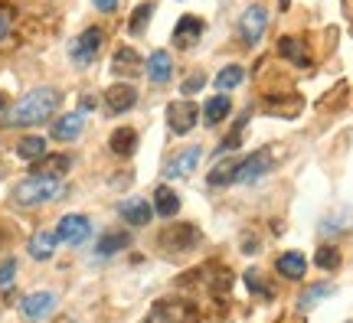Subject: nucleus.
<instances>
[{
  "label": "nucleus",
  "mask_w": 353,
  "mask_h": 323,
  "mask_svg": "<svg viewBox=\"0 0 353 323\" xmlns=\"http://www.w3.org/2000/svg\"><path fill=\"white\" fill-rule=\"evenodd\" d=\"M229 112H232V101H229L226 92H223V95H216V98H210L203 105V121L213 127V125H219L223 118H229Z\"/></svg>",
  "instance_id": "nucleus-22"
},
{
  "label": "nucleus",
  "mask_w": 353,
  "mask_h": 323,
  "mask_svg": "<svg viewBox=\"0 0 353 323\" xmlns=\"http://www.w3.org/2000/svg\"><path fill=\"white\" fill-rule=\"evenodd\" d=\"M59 88L52 85H39L33 92H26L23 98L13 105L10 112L3 114V125L7 127H33V125H43V121H50L52 112L59 108Z\"/></svg>",
  "instance_id": "nucleus-1"
},
{
  "label": "nucleus",
  "mask_w": 353,
  "mask_h": 323,
  "mask_svg": "<svg viewBox=\"0 0 353 323\" xmlns=\"http://www.w3.org/2000/svg\"><path fill=\"white\" fill-rule=\"evenodd\" d=\"M330 294H334V284L330 281H321V284H307L301 291V298H298V311H311V307H317L321 300H327Z\"/></svg>",
  "instance_id": "nucleus-20"
},
{
  "label": "nucleus",
  "mask_w": 353,
  "mask_h": 323,
  "mask_svg": "<svg viewBox=\"0 0 353 323\" xmlns=\"http://www.w3.org/2000/svg\"><path fill=\"white\" fill-rule=\"evenodd\" d=\"M118 216H121L128 225H138L141 229V225H148L154 219V206L144 196H131L118 206Z\"/></svg>",
  "instance_id": "nucleus-13"
},
{
  "label": "nucleus",
  "mask_w": 353,
  "mask_h": 323,
  "mask_svg": "<svg viewBox=\"0 0 353 323\" xmlns=\"http://www.w3.org/2000/svg\"><path fill=\"white\" fill-rule=\"evenodd\" d=\"M170 75H174V59H170L164 50L151 52V56H148V79L157 82V85H164Z\"/></svg>",
  "instance_id": "nucleus-16"
},
{
  "label": "nucleus",
  "mask_w": 353,
  "mask_h": 323,
  "mask_svg": "<svg viewBox=\"0 0 353 323\" xmlns=\"http://www.w3.org/2000/svg\"><path fill=\"white\" fill-rule=\"evenodd\" d=\"M347 229H353V209H341L334 212L330 219H324L321 222V236H341Z\"/></svg>",
  "instance_id": "nucleus-25"
},
{
  "label": "nucleus",
  "mask_w": 353,
  "mask_h": 323,
  "mask_svg": "<svg viewBox=\"0 0 353 323\" xmlns=\"http://www.w3.org/2000/svg\"><path fill=\"white\" fill-rule=\"evenodd\" d=\"M138 101V88L128 85V82H114L108 85L105 92V105H108V114H121V112H131Z\"/></svg>",
  "instance_id": "nucleus-12"
},
{
  "label": "nucleus",
  "mask_w": 353,
  "mask_h": 323,
  "mask_svg": "<svg viewBox=\"0 0 353 323\" xmlns=\"http://www.w3.org/2000/svg\"><path fill=\"white\" fill-rule=\"evenodd\" d=\"M17 157L20 160H39V157H46V137L39 134H30V137H20L17 140Z\"/></svg>",
  "instance_id": "nucleus-21"
},
{
  "label": "nucleus",
  "mask_w": 353,
  "mask_h": 323,
  "mask_svg": "<svg viewBox=\"0 0 353 323\" xmlns=\"http://www.w3.org/2000/svg\"><path fill=\"white\" fill-rule=\"evenodd\" d=\"M259 249H262V245H259V242H245V245H242V251H245V255H259Z\"/></svg>",
  "instance_id": "nucleus-36"
},
{
  "label": "nucleus",
  "mask_w": 353,
  "mask_h": 323,
  "mask_svg": "<svg viewBox=\"0 0 353 323\" xmlns=\"http://www.w3.org/2000/svg\"><path fill=\"white\" fill-rule=\"evenodd\" d=\"M108 147L118 154V157H131L138 150V134L131 127H118L112 137H108Z\"/></svg>",
  "instance_id": "nucleus-24"
},
{
  "label": "nucleus",
  "mask_w": 353,
  "mask_h": 323,
  "mask_svg": "<svg viewBox=\"0 0 353 323\" xmlns=\"http://www.w3.org/2000/svg\"><path fill=\"white\" fill-rule=\"evenodd\" d=\"M144 65H141V56L131 46H121L114 52V63H112V72L114 75H138Z\"/></svg>",
  "instance_id": "nucleus-19"
},
{
  "label": "nucleus",
  "mask_w": 353,
  "mask_h": 323,
  "mask_svg": "<svg viewBox=\"0 0 353 323\" xmlns=\"http://www.w3.org/2000/svg\"><path fill=\"white\" fill-rule=\"evenodd\" d=\"M7 30H10V20H7V17H3V13H0V39L7 37Z\"/></svg>",
  "instance_id": "nucleus-37"
},
{
  "label": "nucleus",
  "mask_w": 353,
  "mask_h": 323,
  "mask_svg": "<svg viewBox=\"0 0 353 323\" xmlns=\"http://www.w3.org/2000/svg\"><path fill=\"white\" fill-rule=\"evenodd\" d=\"M347 323H353V320H347Z\"/></svg>",
  "instance_id": "nucleus-40"
},
{
  "label": "nucleus",
  "mask_w": 353,
  "mask_h": 323,
  "mask_svg": "<svg viewBox=\"0 0 353 323\" xmlns=\"http://www.w3.org/2000/svg\"><path fill=\"white\" fill-rule=\"evenodd\" d=\"M265 26H268V13H265V7L252 3V7L239 17V39L245 43V46H255V43L262 39Z\"/></svg>",
  "instance_id": "nucleus-8"
},
{
  "label": "nucleus",
  "mask_w": 353,
  "mask_h": 323,
  "mask_svg": "<svg viewBox=\"0 0 353 323\" xmlns=\"http://www.w3.org/2000/svg\"><path fill=\"white\" fill-rule=\"evenodd\" d=\"M151 17H154V3H141L138 10L131 13V23H128V30H131L134 37H141V33L148 30V23H151Z\"/></svg>",
  "instance_id": "nucleus-30"
},
{
  "label": "nucleus",
  "mask_w": 353,
  "mask_h": 323,
  "mask_svg": "<svg viewBox=\"0 0 353 323\" xmlns=\"http://www.w3.org/2000/svg\"><path fill=\"white\" fill-rule=\"evenodd\" d=\"M236 167H239V160L216 163L213 170H210V176H206V183H210V187H226V183H232V180H236Z\"/></svg>",
  "instance_id": "nucleus-26"
},
{
  "label": "nucleus",
  "mask_w": 353,
  "mask_h": 323,
  "mask_svg": "<svg viewBox=\"0 0 353 323\" xmlns=\"http://www.w3.org/2000/svg\"><path fill=\"white\" fill-rule=\"evenodd\" d=\"M176 209H180V196H176L167 183H161V187L154 189V212H157L161 219H174Z\"/></svg>",
  "instance_id": "nucleus-17"
},
{
  "label": "nucleus",
  "mask_w": 353,
  "mask_h": 323,
  "mask_svg": "<svg viewBox=\"0 0 353 323\" xmlns=\"http://www.w3.org/2000/svg\"><path fill=\"white\" fill-rule=\"evenodd\" d=\"M314 264L317 268H324V271H337V268H341V249L321 245V249L314 251Z\"/></svg>",
  "instance_id": "nucleus-29"
},
{
  "label": "nucleus",
  "mask_w": 353,
  "mask_h": 323,
  "mask_svg": "<svg viewBox=\"0 0 353 323\" xmlns=\"http://www.w3.org/2000/svg\"><path fill=\"white\" fill-rule=\"evenodd\" d=\"M161 251L164 255H187V251L196 249V242H200V229L190 222H174L167 232H161Z\"/></svg>",
  "instance_id": "nucleus-3"
},
{
  "label": "nucleus",
  "mask_w": 353,
  "mask_h": 323,
  "mask_svg": "<svg viewBox=\"0 0 353 323\" xmlns=\"http://www.w3.org/2000/svg\"><path fill=\"white\" fill-rule=\"evenodd\" d=\"M114 7H118V0H95V10H101V13H112Z\"/></svg>",
  "instance_id": "nucleus-35"
},
{
  "label": "nucleus",
  "mask_w": 353,
  "mask_h": 323,
  "mask_svg": "<svg viewBox=\"0 0 353 323\" xmlns=\"http://www.w3.org/2000/svg\"><path fill=\"white\" fill-rule=\"evenodd\" d=\"M82 127H85V114L69 112L52 125V137H56V140H76V137L82 134Z\"/></svg>",
  "instance_id": "nucleus-15"
},
{
  "label": "nucleus",
  "mask_w": 353,
  "mask_h": 323,
  "mask_svg": "<svg viewBox=\"0 0 353 323\" xmlns=\"http://www.w3.org/2000/svg\"><path fill=\"white\" fill-rule=\"evenodd\" d=\"M101 43H105V33H101L99 26H88L85 33H79V37L69 43V56H72L79 65L95 63V56H99Z\"/></svg>",
  "instance_id": "nucleus-5"
},
{
  "label": "nucleus",
  "mask_w": 353,
  "mask_h": 323,
  "mask_svg": "<svg viewBox=\"0 0 353 323\" xmlns=\"http://www.w3.org/2000/svg\"><path fill=\"white\" fill-rule=\"evenodd\" d=\"M203 30H206V23H203L200 17H180V23L174 26V46L176 50H193L196 43H200Z\"/></svg>",
  "instance_id": "nucleus-11"
},
{
  "label": "nucleus",
  "mask_w": 353,
  "mask_h": 323,
  "mask_svg": "<svg viewBox=\"0 0 353 323\" xmlns=\"http://www.w3.org/2000/svg\"><path fill=\"white\" fill-rule=\"evenodd\" d=\"M245 284H249V291H252V294H268V287L262 284V274H259V268H249V271H245Z\"/></svg>",
  "instance_id": "nucleus-33"
},
{
  "label": "nucleus",
  "mask_w": 353,
  "mask_h": 323,
  "mask_svg": "<svg viewBox=\"0 0 353 323\" xmlns=\"http://www.w3.org/2000/svg\"><path fill=\"white\" fill-rule=\"evenodd\" d=\"M203 150L200 147H183L180 154H174L164 167V180H187L193 170H196V163H200Z\"/></svg>",
  "instance_id": "nucleus-9"
},
{
  "label": "nucleus",
  "mask_w": 353,
  "mask_h": 323,
  "mask_svg": "<svg viewBox=\"0 0 353 323\" xmlns=\"http://www.w3.org/2000/svg\"><path fill=\"white\" fill-rule=\"evenodd\" d=\"M56 245H59L56 232H37V236L26 242V251H30V258L50 261V258H52V251H56Z\"/></svg>",
  "instance_id": "nucleus-18"
},
{
  "label": "nucleus",
  "mask_w": 353,
  "mask_h": 323,
  "mask_svg": "<svg viewBox=\"0 0 353 323\" xmlns=\"http://www.w3.org/2000/svg\"><path fill=\"white\" fill-rule=\"evenodd\" d=\"M88 236H92V222H88L85 216H79V212H69V216H63L59 219V225H56V238L59 242H65V245H85Z\"/></svg>",
  "instance_id": "nucleus-6"
},
{
  "label": "nucleus",
  "mask_w": 353,
  "mask_h": 323,
  "mask_svg": "<svg viewBox=\"0 0 353 323\" xmlns=\"http://www.w3.org/2000/svg\"><path fill=\"white\" fill-rule=\"evenodd\" d=\"M203 85H206V79H203V72H200V75L193 72V75H190V79H187V82L180 85V92H183V95H193V92H200Z\"/></svg>",
  "instance_id": "nucleus-34"
},
{
  "label": "nucleus",
  "mask_w": 353,
  "mask_h": 323,
  "mask_svg": "<svg viewBox=\"0 0 353 323\" xmlns=\"http://www.w3.org/2000/svg\"><path fill=\"white\" fill-rule=\"evenodd\" d=\"M278 52H281L288 63H294V65H311L307 50H304V43L298 37H281L278 39Z\"/></svg>",
  "instance_id": "nucleus-23"
},
{
  "label": "nucleus",
  "mask_w": 353,
  "mask_h": 323,
  "mask_svg": "<svg viewBox=\"0 0 353 323\" xmlns=\"http://www.w3.org/2000/svg\"><path fill=\"white\" fill-rule=\"evenodd\" d=\"M43 160V170H37V174H50V176H59L65 174L69 167H72V160L65 157V154H56V157H39Z\"/></svg>",
  "instance_id": "nucleus-31"
},
{
  "label": "nucleus",
  "mask_w": 353,
  "mask_h": 323,
  "mask_svg": "<svg viewBox=\"0 0 353 323\" xmlns=\"http://www.w3.org/2000/svg\"><path fill=\"white\" fill-rule=\"evenodd\" d=\"M242 79H245V69H242V65H226L223 72L216 75V88H219V92H232V88L242 85Z\"/></svg>",
  "instance_id": "nucleus-28"
},
{
  "label": "nucleus",
  "mask_w": 353,
  "mask_h": 323,
  "mask_svg": "<svg viewBox=\"0 0 353 323\" xmlns=\"http://www.w3.org/2000/svg\"><path fill=\"white\" fill-rule=\"evenodd\" d=\"M56 196H63V180L50 174L26 176L13 189V202L17 206H43V202H52Z\"/></svg>",
  "instance_id": "nucleus-2"
},
{
  "label": "nucleus",
  "mask_w": 353,
  "mask_h": 323,
  "mask_svg": "<svg viewBox=\"0 0 353 323\" xmlns=\"http://www.w3.org/2000/svg\"><path fill=\"white\" fill-rule=\"evenodd\" d=\"M0 112H7V98L3 95H0Z\"/></svg>",
  "instance_id": "nucleus-38"
},
{
  "label": "nucleus",
  "mask_w": 353,
  "mask_h": 323,
  "mask_svg": "<svg viewBox=\"0 0 353 323\" xmlns=\"http://www.w3.org/2000/svg\"><path fill=\"white\" fill-rule=\"evenodd\" d=\"M196 121H200V108L190 105V101H174V105L167 108V125H170L174 134H190Z\"/></svg>",
  "instance_id": "nucleus-10"
},
{
  "label": "nucleus",
  "mask_w": 353,
  "mask_h": 323,
  "mask_svg": "<svg viewBox=\"0 0 353 323\" xmlns=\"http://www.w3.org/2000/svg\"><path fill=\"white\" fill-rule=\"evenodd\" d=\"M275 271L281 278H288V281H301L304 271H307V258H304L301 251H281L275 261Z\"/></svg>",
  "instance_id": "nucleus-14"
},
{
  "label": "nucleus",
  "mask_w": 353,
  "mask_h": 323,
  "mask_svg": "<svg viewBox=\"0 0 353 323\" xmlns=\"http://www.w3.org/2000/svg\"><path fill=\"white\" fill-rule=\"evenodd\" d=\"M13 281H17V258H7L0 264V294H10Z\"/></svg>",
  "instance_id": "nucleus-32"
},
{
  "label": "nucleus",
  "mask_w": 353,
  "mask_h": 323,
  "mask_svg": "<svg viewBox=\"0 0 353 323\" xmlns=\"http://www.w3.org/2000/svg\"><path fill=\"white\" fill-rule=\"evenodd\" d=\"M272 167H275V163H272V150L268 147L255 150V154H249L245 160H239V167H236V180H232V183L249 187V183H255V180H262Z\"/></svg>",
  "instance_id": "nucleus-4"
},
{
  "label": "nucleus",
  "mask_w": 353,
  "mask_h": 323,
  "mask_svg": "<svg viewBox=\"0 0 353 323\" xmlns=\"http://www.w3.org/2000/svg\"><path fill=\"white\" fill-rule=\"evenodd\" d=\"M278 3H281V10H288V3H291V0H278Z\"/></svg>",
  "instance_id": "nucleus-39"
},
{
  "label": "nucleus",
  "mask_w": 353,
  "mask_h": 323,
  "mask_svg": "<svg viewBox=\"0 0 353 323\" xmlns=\"http://www.w3.org/2000/svg\"><path fill=\"white\" fill-rule=\"evenodd\" d=\"M56 294L52 291H37V294H26L23 300H20V313H23L26 323H39L43 317H50L52 311H56Z\"/></svg>",
  "instance_id": "nucleus-7"
},
{
  "label": "nucleus",
  "mask_w": 353,
  "mask_h": 323,
  "mask_svg": "<svg viewBox=\"0 0 353 323\" xmlns=\"http://www.w3.org/2000/svg\"><path fill=\"white\" fill-rule=\"evenodd\" d=\"M128 242H131V238L125 236V232H105V236H101V242H99V255L101 258H108V255H114V251H125L128 249Z\"/></svg>",
  "instance_id": "nucleus-27"
}]
</instances>
